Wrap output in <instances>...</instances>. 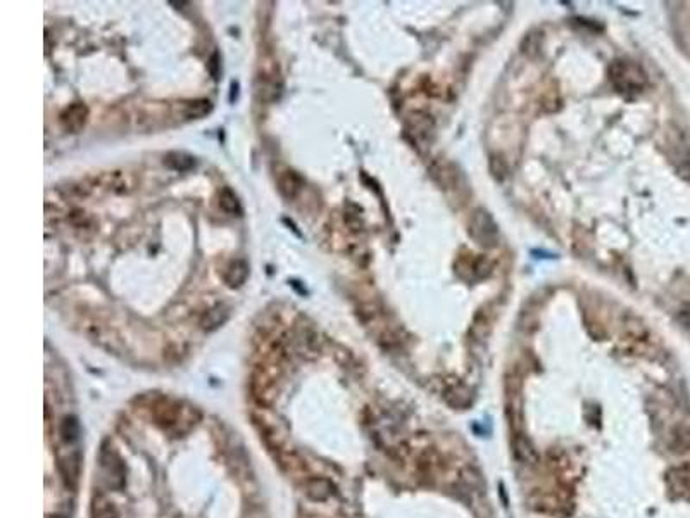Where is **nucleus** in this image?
I'll use <instances>...</instances> for the list:
<instances>
[{
	"mask_svg": "<svg viewBox=\"0 0 690 518\" xmlns=\"http://www.w3.org/2000/svg\"><path fill=\"white\" fill-rule=\"evenodd\" d=\"M220 208L223 209L227 214L231 216L242 214L240 201H238L237 194H235L230 187H225L220 190Z\"/></svg>",
	"mask_w": 690,
	"mask_h": 518,
	"instance_id": "f8f14e48",
	"label": "nucleus"
},
{
	"mask_svg": "<svg viewBox=\"0 0 690 518\" xmlns=\"http://www.w3.org/2000/svg\"><path fill=\"white\" fill-rule=\"evenodd\" d=\"M513 447H514V456L522 461V463L535 465L537 461H539V453H537L535 446L530 443V439L522 436V434L514 437Z\"/></svg>",
	"mask_w": 690,
	"mask_h": 518,
	"instance_id": "9d476101",
	"label": "nucleus"
},
{
	"mask_svg": "<svg viewBox=\"0 0 690 518\" xmlns=\"http://www.w3.org/2000/svg\"><path fill=\"white\" fill-rule=\"evenodd\" d=\"M209 111H211V102L209 101H192L185 104V116L187 118H202Z\"/></svg>",
	"mask_w": 690,
	"mask_h": 518,
	"instance_id": "2eb2a0df",
	"label": "nucleus"
},
{
	"mask_svg": "<svg viewBox=\"0 0 690 518\" xmlns=\"http://www.w3.org/2000/svg\"><path fill=\"white\" fill-rule=\"evenodd\" d=\"M248 277V264L245 263L244 259H235L225 270L223 278L227 282L228 287L231 288H238L245 284Z\"/></svg>",
	"mask_w": 690,
	"mask_h": 518,
	"instance_id": "1a4fd4ad",
	"label": "nucleus"
},
{
	"mask_svg": "<svg viewBox=\"0 0 690 518\" xmlns=\"http://www.w3.org/2000/svg\"><path fill=\"white\" fill-rule=\"evenodd\" d=\"M302 187H304V180L298 177L297 173L292 171V169H285L280 177H278V188H280L281 195H283L285 199H288V201L297 197V194L302 190Z\"/></svg>",
	"mask_w": 690,
	"mask_h": 518,
	"instance_id": "6e6552de",
	"label": "nucleus"
},
{
	"mask_svg": "<svg viewBox=\"0 0 690 518\" xmlns=\"http://www.w3.org/2000/svg\"><path fill=\"white\" fill-rule=\"evenodd\" d=\"M281 92V76L278 66H266L261 68L257 75V94L264 101H274Z\"/></svg>",
	"mask_w": 690,
	"mask_h": 518,
	"instance_id": "7ed1b4c3",
	"label": "nucleus"
},
{
	"mask_svg": "<svg viewBox=\"0 0 690 518\" xmlns=\"http://www.w3.org/2000/svg\"><path fill=\"white\" fill-rule=\"evenodd\" d=\"M680 173H682L683 178H687V180L690 182V154L687 156L685 161H683L682 168H680Z\"/></svg>",
	"mask_w": 690,
	"mask_h": 518,
	"instance_id": "f3484780",
	"label": "nucleus"
},
{
	"mask_svg": "<svg viewBox=\"0 0 690 518\" xmlns=\"http://www.w3.org/2000/svg\"><path fill=\"white\" fill-rule=\"evenodd\" d=\"M227 318H228V311L225 310V308L218 306V308H214V310L207 311V314L202 318L201 325L204 330H214V328L220 327L221 323H225V321H227Z\"/></svg>",
	"mask_w": 690,
	"mask_h": 518,
	"instance_id": "ddd939ff",
	"label": "nucleus"
},
{
	"mask_svg": "<svg viewBox=\"0 0 690 518\" xmlns=\"http://www.w3.org/2000/svg\"><path fill=\"white\" fill-rule=\"evenodd\" d=\"M304 491L306 496L313 501H327L335 494V486L331 480L323 479V477H313L307 479L304 484Z\"/></svg>",
	"mask_w": 690,
	"mask_h": 518,
	"instance_id": "0eeeda50",
	"label": "nucleus"
},
{
	"mask_svg": "<svg viewBox=\"0 0 690 518\" xmlns=\"http://www.w3.org/2000/svg\"><path fill=\"white\" fill-rule=\"evenodd\" d=\"M471 237L476 238L480 245H496L497 241V227L485 211H476V214L471 220Z\"/></svg>",
	"mask_w": 690,
	"mask_h": 518,
	"instance_id": "20e7f679",
	"label": "nucleus"
},
{
	"mask_svg": "<svg viewBox=\"0 0 690 518\" xmlns=\"http://www.w3.org/2000/svg\"><path fill=\"white\" fill-rule=\"evenodd\" d=\"M59 471H61L66 486H78L79 473H81V454L78 451H75V453H69L64 458H61L59 460Z\"/></svg>",
	"mask_w": 690,
	"mask_h": 518,
	"instance_id": "423d86ee",
	"label": "nucleus"
},
{
	"mask_svg": "<svg viewBox=\"0 0 690 518\" xmlns=\"http://www.w3.org/2000/svg\"><path fill=\"white\" fill-rule=\"evenodd\" d=\"M101 465L109 487L121 491L126 486V465L112 447L104 446L101 451Z\"/></svg>",
	"mask_w": 690,
	"mask_h": 518,
	"instance_id": "f03ea898",
	"label": "nucleus"
},
{
	"mask_svg": "<svg viewBox=\"0 0 690 518\" xmlns=\"http://www.w3.org/2000/svg\"><path fill=\"white\" fill-rule=\"evenodd\" d=\"M52 518H64V517H61V515H55V517H52Z\"/></svg>",
	"mask_w": 690,
	"mask_h": 518,
	"instance_id": "a211bd4d",
	"label": "nucleus"
},
{
	"mask_svg": "<svg viewBox=\"0 0 690 518\" xmlns=\"http://www.w3.org/2000/svg\"><path fill=\"white\" fill-rule=\"evenodd\" d=\"M188 158H190V156L175 152V154H169L168 158H166V164L171 166V168H175V169H180V171H185V169H188V166L183 164V159H188Z\"/></svg>",
	"mask_w": 690,
	"mask_h": 518,
	"instance_id": "dca6fc26",
	"label": "nucleus"
},
{
	"mask_svg": "<svg viewBox=\"0 0 690 518\" xmlns=\"http://www.w3.org/2000/svg\"><path fill=\"white\" fill-rule=\"evenodd\" d=\"M609 75H611L613 85L622 94H630V92L639 94L643 88V83H646V76L640 71V68H637L635 64L628 61H616L609 69Z\"/></svg>",
	"mask_w": 690,
	"mask_h": 518,
	"instance_id": "f257e3e1",
	"label": "nucleus"
},
{
	"mask_svg": "<svg viewBox=\"0 0 690 518\" xmlns=\"http://www.w3.org/2000/svg\"><path fill=\"white\" fill-rule=\"evenodd\" d=\"M59 434H61V437L66 441V443H75V441L78 439V434H79L78 420H76L75 417H66L64 420L61 421Z\"/></svg>",
	"mask_w": 690,
	"mask_h": 518,
	"instance_id": "4468645a",
	"label": "nucleus"
},
{
	"mask_svg": "<svg viewBox=\"0 0 690 518\" xmlns=\"http://www.w3.org/2000/svg\"><path fill=\"white\" fill-rule=\"evenodd\" d=\"M86 118H88V109L85 104H71L66 108L61 114V125L69 134H78L79 130L85 126Z\"/></svg>",
	"mask_w": 690,
	"mask_h": 518,
	"instance_id": "39448f33",
	"label": "nucleus"
},
{
	"mask_svg": "<svg viewBox=\"0 0 690 518\" xmlns=\"http://www.w3.org/2000/svg\"><path fill=\"white\" fill-rule=\"evenodd\" d=\"M90 517L92 518H119L118 510H116L114 503L104 494H99L92 500L90 506Z\"/></svg>",
	"mask_w": 690,
	"mask_h": 518,
	"instance_id": "9b49d317",
	"label": "nucleus"
}]
</instances>
